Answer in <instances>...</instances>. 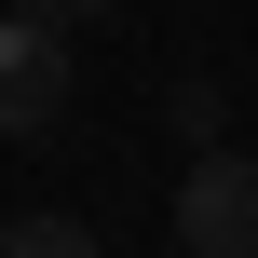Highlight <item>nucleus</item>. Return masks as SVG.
<instances>
[{
  "mask_svg": "<svg viewBox=\"0 0 258 258\" xmlns=\"http://www.w3.org/2000/svg\"><path fill=\"white\" fill-rule=\"evenodd\" d=\"M68 122V27L0 0V136H54Z\"/></svg>",
  "mask_w": 258,
  "mask_h": 258,
  "instance_id": "obj_1",
  "label": "nucleus"
},
{
  "mask_svg": "<svg viewBox=\"0 0 258 258\" xmlns=\"http://www.w3.org/2000/svg\"><path fill=\"white\" fill-rule=\"evenodd\" d=\"M14 14H41V27H95L109 0H14Z\"/></svg>",
  "mask_w": 258,
  "mask_h": 258,
  "instance_id": "obj_4",
  "label": "nucleus"
},
{
  "mask_svg": "<svg viewBox=\"0 0 258 258\" xmlns=\"http://www.w3.org/2000/svg\"><path fill=\"white\" fill-rule=\"evenodd\" d=\"M177 231L204 258H245L258 245V150H190V177H177Z\"/></svg>",
  "mask_w": 258,
  "mask_h": 258,
  "instance_id": "obj_2",
  "label": "nucleus"
},
{
  "mask_svg": "<svg viewBox=\"0 0 258 258\" xmlns=\"http://www.w3.org/2000/svg\"><path fill=\"white\" fill-rule=\"evenodd\" d=\"M163 109H177V136H190V150H218V82H177Z\"/></svg>",
  "mask_w": 258,
  "mask_h": 258,
  "instance_id": "obj_3",
  "label": "nucleus"
}]
</instances>
